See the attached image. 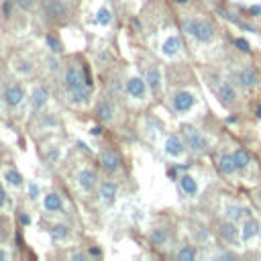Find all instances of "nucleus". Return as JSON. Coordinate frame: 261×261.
Masks as SVG:
<instances>
[{
    "label": "nucleus",
    "instance_id": "nucleus-1",
    "mask_svg": "<svg viewBox=\"0 0 261 261\" xmlns=\"http://www.w3.org/2000/svg\"><path fill=\"white\" fill-rule=\"evenodd\" d=\"M181 29L186 35H190L194 41L198 43H212L216 39V27L210 18H204V16H186L181 20Z\"/></svg>",
    "mask_w": 261,
    "mask_h": 261
},
{
    "label": "nucleus",
    "instance_id": "nucleus-2",
    "mask_svg": "<svg viewBox=\"0 0 261 261\" xmlns=\"http://www.w3.org/2000/svg\"><path fill=\"white\" fill-rule=\"evenodd\" d=\"M63 84H65V90L69 92V98L73 104H84L88 100L90 88L86 84L84 69H80L77 65H67L65 75H63Z\"/></svg>",
    "mask_w": 261,
    "mask_h": 261
},
{
    "label": "nucleus",
    "instance_id": "nucleus-3",
    "mask_svg": "<svg viewBox=\"0 0 261 261\" xmlns=\"http://www.w3.org/2000/svg\"><path fill=\"white\" fill-rule=\"evenodd\" d=\"M184 141H186V147L192 151V153H206L210 143H208V137L196 128V126H184Z\"/></svg>",
    "mask_w": 261,
    "mask_h": 261
},
{
    "label": "nucleus",
    "instance_id": "nucleus-4",
    "mask_svg": "<svg viewBox=\"0 0 261 261\" xmlns=\"http://www.w3.org/2000/svg\"><path fill=\"white\" fill-rule=\"evenodd\" d=\"M43 12L51 22H63L67 20V14H69L63 0H43Z\"/></svg>",
    "mask_w": 261,
    "mask_h": 261
},
{
    "label": "nucleus",
    "instance_id": "nucleus-5",
    "mask_svg": "<svg viewBox=\"0 0 261 261\" xmlns=\"http://www.w3.org/2000/svg\"><path fill=\"white\" fill-rule=\"evenodd\" d=\"M216 234L224 241V243H230V245H241V228H237V222L232 220H222L216 224Z\"/></svg>",
    "mask_w": 261,
    "mask_h": 261
},
{
    "label": "nucleus",
    "instance_id": "nucleus-6",
    "mask_svg": "<svg viewBox=\"0 0 261 261\" xmlns=\"http://www.w3.org/2000/svg\"><path fill=\"white\" fill-rule=\"evenodd\" d=\"M100 167L106 173H118L122 169V157H120V153L114 151V149H104L100 153Z\"/></svg>",
    "mask_w": 261,
    "mask_h": 261
},
{
    "label": "nucleus",
    "instance_id": "nucleus-7",
    "mask_svg": "<svg viewBox=\"0 0 261 261\" xmlns=\"http://www.w3.org/2000/svg\"><path fill=\"white\" fill-rule=\"evenodd\" d=\"M196 104V96L188 90H179L171 96V108L177 112V114H184V112H190Z\"/></svg>",
    "mask_w": 261,
    "mask_h": 261
},
{
    "label": "nucleus",
    "instance_id": "nucleus-8",
    "mask_svg": "<svg viewBox=\"0 0 261 261\" xmlns=\"http://www.w3.org/2000/svg\"><path fill=\"white\" fill-rule=\"evenodd\" d=\"M216 98L222 106H232L237 100H239V94H237V88L230 80H222L218 86H216Z\"/></svg>",
    "mask_w": 261,
    "mask_h": 261
},
{
    "label": "nucleus",
    "instance_id": "nucleus-9",
    "mask_svg": "<svg viewBox=\"0 0 261 261\" xmlns=\"http://www.w3.org/2000/svg\"><path fill=\"white\" fill-rule=\"evenodd\" d=\"M237 84H239L243 90H253V88H257L259 77H257L255 67H253V65H243V67L237 71Z\"/></svg>",
    "mask_w": 261,
    "mask_h": 261
},
{
    "label": "nucleus",
    "instance_id": "nucleus-10",
    "mask_svg": "<svg viewBox=\"0 0 261 261\" xmlns=\"http://www.w3.org/2000/svg\"><path fill=\"white\" fill-rule=\"evenodd\" d=\"M2 100H4V104H6L8 108H16V106L24 100V90H22V86H20V84H10V86H6L4 94H2Z\"/></svg>",
    "mask_w": 261,
    "mask_h": 261
},
{
    "label": "nucleus",
    "instance_id": "nucleus-11",
    "mask_svg": "<svg viewBox=\"0 0 261 261\" xmlns=\"http://www.w3.org/2000/svg\"><path fill=\"white\" fill-rule=\"evenodd\" d=\"M259 232H261V222L255 216H247L245 222H243V226H241V239H243V243H249V241L257 239Z\"/></svg>",
    "mask_w": 261,
    "mask_h": 261
},
{
    "label": "nucleus",
    "instance_id": "nucleus-12",
    "mask_svg": "<svg viewBox=\"0 0 261 261\" xmlns=\"http://www.w3.org/2000/svg\"><path fill=\"white\" fill-rule=\"evenodd\" d=\"M216 169L220 175L224 177H230L237 173V165H234V159H232V153H220L218 159H216Z\"/></svg>",
    "mask_w": 261,
    "mask_h": 261
},
{
    "label": "nucleus",
    "instance_id": "nucleus-13",
    "mask_svg": "<svg viewBox=\"0 0 261 261\" xmlns=\"http://www.w3.org/2000/svg\"><path fill=\"white\" fill-rule=\"evenodd\" d=\"M147 82L145 80H141V77H128L126 80V92H128V96L130 98H137V100H141V98H145V92H147Z\"/></svg>",
    "mask_w": 261,
    "mask_h": 261
},
{
    "label": "nucleus",
    "instance_id": "nucleus-14",
    "mask_svg": "<svg viewBox=\"0 0 261 261\" xmlns=\"http://www.w3.org/2000/svg\"><path fill=\"white\" fill-rule=\"evenodd\" d=\"M165 153L169 157H181L186 153V141H181L177 135H171L165 139Z\"/></svg>",
    "mask_w": 261,
    "mask_h": 261
},
{
    "label": "nucleus",
    "instance_id": "nucleus-15",
    "mask_svg": "<svg viewBox=\"0 0 261 261\" xmlns=\"http://www.w3.org/2000/svg\"><path fill=\"white\" fill-rule=\"evenodd\" d=\"M232 159H234L237 171H245V169L251 167V163H253V155H251V151L245 149V147H237V149L232 151Z\"/></svg>",
    "mask_w": 261,
    "mask_h": 261
},
{
    "label": "nucleus",
    "instance_id": "nucleus-16",
    "mask_svg": "<svg viewBox=\"0 0 261 261\" xmlns=\"http://www.w3.org/2000/svg\"><path fill=\"white\" fill-rule=\"evenodd\" d=\"M224 216H226L228 220H232V222H241L243 218L253 216V212H251V208H247V206H241V204H228L226 210H224Z\"/></svg>",
    "mask_w": 261,
    "mask_h": 261
},
{
    "label": "nucleus",
    "instance_id": "nucleus-17",
    "mask_svg": "<svg viewBox=\"0 0 261 261\" xmlns=\"http://www.w3.org/2000/svg\"><path fill=\"white\" fill-rule=\"evenodd\" d=\"M94 112H96L98 120H102V122H110V120H114V106H112L108 100H100V102L96 104Z\"/></svg>",
    "mask_w": 261,
    "mask_h": 261
},
{
    "label": "nucleus",
    "instance_id": "nucleus-18",
    "mask_svg": "<svg viewBox=\"0 0 261 261\" xmlns=\"http://www.w3.org/2000/svg\"><path fill=\"white\" fill-rule=\"evenodd\" d=\"M77 186L84 192H92L94 186H96V171L94 169H82L77 173Z\"/></svg>",
    "mask_w": 261,
    "mask_h": 261
},
{
    "label": "nucleus",
    "instance_id": "nucleus-19",
    "mask_svg": "<svg viewBox=\"0 0 261 261\" xmlns=\"http://www.w3.org/2000/svg\"><path fill=\"white\" fill-rule=\"evenodd\" d=\"M47 100H49V90L43 88V86H37V88L33 90V96H31V106H33V110H41V108L47 104Z\"/></svg>",
    "mask_w": 261,
    "mask_h": 261
},
{
    "label": "nucleus",
    "instance_id": "nucleus-20",
    "mask_svg": "<svg viewBox=\"0 0 261 261\" xmlns=\"http://www.w3.org/2000/svg\"><path fill=\"white\" fill-rule=\"evenodd\" d=\"M179 49H181V39H179L177 35L167 37V39L163 41V45H161V51H163V55H167V57L177 55V53H179Z\"/></svg>",
    "mask_w": 261,
    "mask_h": 261
},
{
    "label": "nucleus",
    "instance_id": "nucleus-21",
    "mask_svg": "<svg viewBox=\"0 0 261 261\" xmlns=\"http://www.w3.org/2000/svg\"><path fill=\"white\" fill-rule=\"evenodd\" d=\"M145 82H147V86H149L151 92H159V88H161V71L155 65H151L145 71Z\"/></svg>",
    "mask_w": 261,
    "mask_h": 261
},
{
    "label": "nucleus",
    "instance_id": "nucleus-22",
    "mask_svg": "<svg viewBox=\"0 0 261 261\" xmlns=\"http://www.w3.org/2000/svg\"><path fill=\"white\" fill-rule=\"evenodd\" d=\"M179 188H181V192L186 194V196H196L198 194V181H196V177H192L190 173H184V175H179Z\"/></svg>",
    "mask_w": 261,
    "mask_h": 261
},
{
    "label": "nucleus",
    "instance_id": "nucleus-23",
    "mask_svg": "<svg viewBox=\"0 0 261 261\" xmlns=\"http://www.w3.org/2000/svg\"><path fill=\"white\" fill-rule=\"evenodd\" d=\"M167 239H169V232H167V228H163V226H155V228L151 230V234H149V241H151V245H155V247H163V245L167 243Z\"/></svg>",
    "mask_w": 261,
    "mask_h": 261
},
{
    "label": "nucleus",
    "instance_id": "nucleus-24",
    "mask_svg": "<svg viewBox=\"0 0 261 261\" xmlns=\"http://www.w3.org/2000/svg\"><path fill=\"white\" fill-rule=\"evenodd\" d=\"M43 204H45V210H49V212H61V210H63L61 196H59V194H53V192L45 196Z\"/></svg>",
    "mask_w": 261,
    "mask_h": 261
},
{
    "label": "nucleus",
    "instance_id": "nucleus-25",
    "mask_svg": "<svg viewBox=\"0 0 261 261\" xmlns=\"http://www.w3.org/2000/svg\"><path fill=\"white\" fill-rule=\"evenodd\" d=\"M116 194H118V186H116L114 181H104V184L100 186V196H102L104 200L112 202V200L116 198Z\"/></svg>",
    "mask_w": 261,
    "mask_h": 261
},
{
    "label": "nucleus",
    "instance_id": "nucleus-26",
    "mask_svg": "<svg viewBox=\"0 0 261 261\" xmlns=\"http://www.w3.org/2000/svg\"><path fill=\"white\" fill-rule=\"evenodd\" d=\"M196 255H198V251H196L192 245H184V247L175 253L177 261H194V259H196Z\"/></svg>",
    "mask_w": 261,
    "mask_h": 261
},
{
    "label": "nucleus",
    "instance_id": "nucleus-27",
    "mask_svg": "<svg viewBox=\"0 0 261 261\" xmlns=\"http://www.w3.org/2000/svg\"><path fill=\"white\" fill-rule=\"evenodd\" d=\"M232 45H234V49H237L239 53H243V55H251V53H253L251 43H249L245 37H234V39H232Z\"/></svg>",
    "mask_w": 261,
    "mask_h": 261
},
{
    "label": "nucleus",
    "instance_id": "nucleus-28",
    "mask_svg": "<svg viewBox=\"0 0 261 261\" xmlns=\"http://www.w3.org/2000/svg\"><path fill=\"white\" fill-rule=\"evenodd\" d=\"M49 232H51V237H53L55 241H61V239L69 237V226H67V224H53Z\"/></svg>",
    "mask_w": 261,
    "mask_h": 261
},
{
    "label": "nucleus",
    "instance_id": "nucleus-29",
    "mask_svg": "<svg viewBox=\"0 0 261 261\" xmlns=\"http://www.w3.org/2000/svg\"><path fill=\"white\" fill-rule=\"evenodd\" d=\"M4 177H6V181H8L10 186H14V188H20V186L24 184V181H22V175H20L16 169H8Z\"/></svg>",
    "mask_w": 261,
    "mask_h": 261
},
{
    "label": "nucleus",
    "instance_id": "nucleus-30",
    "mask_svg": "<svg viewBox=\"0 0 261 261\" xmlns=\"http://www.w3.org/2000/svg\"><path fill=\"white\" fill-rule=\"evenodd\" d=\"M45 41H47V47H49L53 53H61V51H63V45H61V41H59L55 35L49 33V35L45 37Z\"/></svg>",
    "mask_w": 261,
    "mask_h": 261
},
{
    "label": "nucleus",
    "instance_id": "nucleus-31",
    "mask_svg": "<svg viewBox=\"0 0 261 261\" xmlns=\"http://www.w3.org/2000/svg\"><path fill=\"white\" fill-rule=\"evenodd\" d=\"M96 22L98 24H108L110 22V10L108 8H100L96 12Z\"/></svg>",
    "mask_w": 261,
    "mask_h": 261
},
{
    "label": "nucleus",
    "instance_id": "nucleus-32",
    "mask_svg": "<svg viewBox=\"0 0 261 261\" xmlns=\"http://www.w3.org/2000/svg\"><path fill=\"white\" fill-rule=\"evenodd\" d=\"M239 29H243V31H247V33H253V35H257L259 33V29L255 27V24H251V22H245V20H239V24H237Z\"/></svg>",
    "mask_w": 261,
    "mask_h": 261
},
{
    "label": "nucleus",
    "instance_id": "nucleus-33",
    "mask_svg": "<svg viewBox=\"0 0 261 261\" xmlns=\"http://www.w3.org/2000/svg\"><path fill=\"white\" fill-rule=\"evenodd\" d=\"M18 8H22V10H31L33 6H35V0H12Z\"/></svg>",
    "mask_w": 261,
    "mask_h": 261
},
{
    "label": "nucleus",
    "instance_id": "nucleus-34",
    "mask_svg": "<svg viewBox=\"0 0 261 261\" xmlns=\"http://www.w3.org/2000/svg\"><path fill=\"white\" fill-rule=\"evenodd\" d=\"M247 12H249V16H261V4H251V6H247Z\"/></svg>",
    "mask_w": 261,
    "mask_h": 261
},
{
    "label": "nucleus",
    "instance_id": "nucleus-35",
    "mask_svg": "<svg viewBox=\"0 0 261 261\" xmlns=\"http://www.w3.org/2000/svg\"><path fill=\"white\" fill-rule=\"evenodd\" d=\"M18 220H20V224H24V226L31 224V216H29L27 212H18Z\"/></svg>",
    "mask_w": 261,
    "mask_h": 261
},
{
    "label": "nucleus",
    "instance_id": "nucleus-36",
    "mask_svg": "<svg viewBox=\"0 0 261 261\" xmlns=\"http://www.w3.org/2000/svg\"><path fill=\"white\" fill-rule=\"evenodd\" d=\"M12 0H6L4 4H2V10H4V16H10V10H12Z\"/></svg>",
    "mask_w": 261,
    "mask_h": 261
},
{
    "label": "nucleus",
    "instance_id": "nucleus-37",
    "mask_svg": "<svg viewBox=\"0 0 261 261\" xmlns=\"http://www.w3.org/2000/svg\"><path fill=\"white\" fill-rule=\"evenodd\" d=\"M253 116H255L257 120H261V102H257V104L253 106Z\"/></svg>",
    "mask_w": 261,
    "mask_h": 261
},
{
    "label": "nucleus",
    "instance_id": "nucleus-38",
    "mask_svg": "<svg viewBox=\"0 0 261 261\" xmlns=\"http://www.w3.org/2000/svg\"><path fill=\"white\" fill-rule=\"evenodd\" d=\"M6 200H8V198H6V192H4V188L0 186V208L6 206Z\"/></svg>",
    "mask_w": 261,
    "mask_h": 261
},
{
    "label": "nucleus",
    "instance_id": "nucleus-39",
    "mask_svg": "<svg viewBox=\"0 0 261 261\" xmlns=\"http://www.w3.org/2000/svg\"><path fill=\"white\" fill-rule=\"evenodd\" d=\"M4 234H6V220L0 216V239H4Z\"/></svg>",
    "mask_w": 261,
    "mask_h": 261
},
{
    "label": "nucleus",
    "instance_id": "nucleus-40",
    "mask_svg": "<svg viewBox=\"0 0 261 261\" xmlns=\"http://www.w3.org/2000/svg\"><path fill=\"white\" fill-rule=\"evenodd\" d=\"M234 122H239V116H237V114L226 116V124H234Z\"/></svg>",
    "mask_w": 261,
    "mask_h": 261
},
{
    "label": "nucleus",
    "instance_id": "nucleus-41",
    "mask_svg": "<svg viewBox=\"0 0 261 261\" xmlns=\"http://www.w3.org/2000/svg\"><path fill=\"white\" fill-rule=\"evenodd\" d=\"M90 255H92V257H102V251L96 249V247H92V249H90Z\"/></svg>",
    "mask_w": 261,
    "mask_h": 261
},
{
    "label": "nucleus",
    "instance_id": "nucleus-42",
    "mask_svg": "<svg viewBox=\"0 0 261 261\" xmlns=\"http://www.w3.org/2000/svg\"><path fill=\"white\" fill-rule=\"evenodd\" d=\"M71 259H73V261H84V259H86V255H84V253H73V255H71Z\"/></svg>",
    "mask_w": 261,
    "mask_h": 261
},
{
    "label": "nucleus",
    "instance_id": "nucleus-43",
    "mask_svg": "<svg viewBox=\"0 0 261 261\" xmlns=\"http://www.w3.org/2000/svg\"><path fill=\"white\" fill-rule=\"evenodd\" d=\"M90 133H92L94 137H98V135H102V126H94V128H92Z\"/></svg>",
    "mask_w": 261,
    "mask_h": 261
},
{
    "label": "nucleus",
    "instance_id": "nucleus-44",
    "mask_svg": "<svg viewBox=\"0 0 261 261\" xmlns=\"http://www.w3.org/2000/svg\"><path fill=\"white\" fill-rule=\"evenodd\" d=\"M29 192H31V198H35V196H37V192H39V188L31 184V188H29Z\"/></svg>",
    "mask_w": 261,
    "mask_h": 261
},
{
    "label": "nucleus",
    "instance_id": "nucleus-45",
    "mask_svg": "<svg viewBox=\"0 0 261 261\" xmlns=\"http://www.w3.org/2000/svg\"><path fill=\"white\" fill-rule=\"evenodd\" d=\"M220 259H234V253H220Z\"/></svg>",
    "mask_w": 261,
    "mask_h": 261
},
{
    "label": "nucleus",
    "instance_id": "nucleus-46",
    "mask_svg": "<svg viewBox=\"0 0 261 261\" xmlns=\"http://www.w3.org/2000/svg\"><path fill=\"white\" fill-rule=\"evenodd\" d=\"M49 65H51V69H57V67H59V65H57V59H51Z\"/></svg>",
    "mask_w": 261,
    "mask_h": 261
},
{
    "label": "nucleus",
    "instance_id": "nucleus-47",
    "mask_svg": "<svg viewBox=\"0 0 261 261\" xmlns=\"http://www.w3.org/2000/svg\"><path fill=\"white\" fill-rule=\"evenodd\" d=\"M175 4H186V2H190V0H173Z\"/></svg>",
    "mask_w": 261,
    "mask_h": 261
},
{
    "label": "nucleus",
    "instance_id": "nucleus-48",
    "mask_svg": "<svg viewBox=\"0 0 261 261\" xmlns=\"http://www.w3.org/2000/svg\"><path fill=\"white\" fill-rule=\"evenodd\" d=\"M4 259H6V253H4V251H0V261H4Z\"/></svg>",
    "mask_w": 261,
    "mask_h": 261
}]
</instances>
